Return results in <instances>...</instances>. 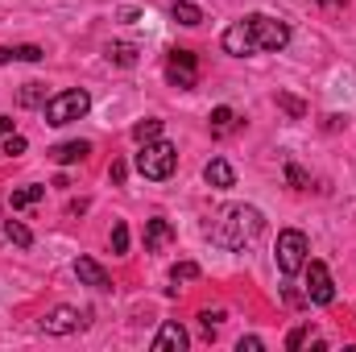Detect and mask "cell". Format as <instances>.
I'll return each instance as SVG.
<instances>
[{"label":"cell","instance_id":"9","mask_svg":"<svg viewBox=\"0 0 356 352\" xmlns=\"http://www.w3.org/2000/svg\"><path fill=\"white\" fill-rule=\"evenodd\" d=\"M186 344H191V336L178 319H166L154 336V352H186Z\"/></svg>","mask_w":356,"mask_h":352},{"label":"cell","instance_id":"10","mask_svg":"<svg viewBox=\"0 0 356 352\" xmlns=\"http://www.w3.org/2000/svg\"><path fill=\"white\" fill-rule=\"evenodd\" d=\"M170 241H175V224L162 220V216H154V220L145 224V253H162Z\"/></svg>","mask_w":356,"mask_h":352},{"label":"cell","instance_id":"6","mask_svg":"<svg viewBox=\"0 0 356 352\" xmlns=\"http://www.w3.org/2000/svg\"><path fill=\"white\" fill-rule=\"evenodd\" d=\"M302 273H307V303H315V307H332V303H336L332 269H327L323 262H307L302 265Z\"/></svg>","mask_w":356,"mask_h":352},{"label":"cell","instance_id":"2","mask_svg":"<svg viewBox=\"0 0 356 352\" xmlns=\"http://www.w3.org/2000/svg\"><path fill=\"white\" fill-rule=\"evenodd\" d=\"M266 232V216L249 203H236V207H224L211 224H207V237L211 245L228 249V253H245L257 237Z\"/></svg>","mask_w":356,"mask_h":352},{"label":"cell","instance_id":"15","mask_svg":"<svg viewBox=\"0 0 356 352\" xmlns=\"http://www.w3.org/2000/svg\"><path fill=\"white\" fill-rule=\"evenodd\" d=\"M42 46H0V63H42Z\"/></svg>","mask_w":356,"mask_h":352},{"label":"cell","instance_id":"4","mask_svg":"<svg viewBox=\"0 0 356 352\" xmlns=\"http://www.w3.org/2000/svg\"><path fill=\"white\" fill-rule=\"evenodd\" d=\"M88 112H91V95L83 88L58 91V95H50V99H46V108H42L46 125H54V129H63V125H71V120H83Z\"/></svg>","mask_w":356,"mask_h":352},{"label":"cell","instance_id":"8","mask_svg":"<svg viewBox=\"0 0 356 352\" xmlns=\"http://www.w3.org/2000/svg\"><path fill=\"white\" fill-rule=\"evenodd\" d=\"M46 336H71V332H79L83 328V315L75 311V307H54V311H46L42 315V323H38Z\"/></svg>","mask_w":356,"mask_h":352},{"label":"cell","instance_id":"14","mask_svg":"<svg viewBox=\"0 0 356 352\" xmlns=\"http://www.w3.org/2000/svg\"><path fill=\"white\" fill-rule=\"evenodd\" d=\"M17 154H25V137L13 129L8 116H0V158H17Z\"/></svg>","mask_w":356,"mask_h":352},{"label":"cell","instance_id":"23","mask_svg":"<svg viewBox=\"0 0 356 352\" xmlns=\"http://www.w3.org/2000/svg\"><path fill=\"white\" fill-rule=\"evenodd\" d=\"M112 253H116V257L129 253V224H124V220H116V228H112Z\"/></svg>","mask_w":356,"mask_h":352},{"label":"cell","instance_id":"20","mask_svg":"<svg viewBox=\"0 0 356 352\" xmlns=\"http://www.w3.org/2000/svg\"><path fill=\"white\" fill-rule=\"evenodd\" d=\"M108 58H112L116 67H133V63H137V46H133V42H112V46H108Z\"/></svg>","mask_w":356,"mask_h":352},{"label":"cell","instance_id":"12","mask_svg":"<svg viewBox=\"0 0 356 352\" xmlns=\"http://www.w3.org/2000/svg\"><path fill=\"white\" fill-rule=\"evenodd\" d=\"M88 154H91V141H63V145L50 150V162H54V166H75V162H83Z\"/></svg>","mask_w":356,"mask_h":352},{"label":"cell","instance_id":"19","mask_svg":"<svg viewBox=\"0 0 356 352\" xmlns=\"http://www.w3.org/2000/svg\"><path fill=\"white\" fill-rule=\"evenodd\" d=\"M0 228H4V241H13L17 249H29V245H33V232H29L21 220H4Z\"/></svg>","mask_w":356,"mask_h":352},{"label":"cell","instance_id":"21","mask_svg":"<svg viewBox=\"0 0 356 352\" xmlns=\"http://www.w3.org/2000/svg\"><path fill=\"white\" fill-rule=\"evenodd\" d=\"M158 137H162V120H154V116H149V120L133 125V141H137V145H145V141H158Z\"/></svg>","mask_w":356,"mask_h":352},{"label":"cell","instance_id":"16","mask_svg":"<svg viewBox=\"0 0 356 352\" xmlns=\"http://www.w3.org/2000/svg\"><path fill=\"white\" fill-rule=\"evenodd\" d=\"M170 17H175L178 25H203V8L191 4V0H175L170 4Z\"/></svg>","mask_w":356,"mask_h":352},{"label":"cell","instance_id":"5","mask_svg":"<svg viewBox=\"0 0 356 352\" xmlns=\"http://www.w3.org/2000/svg\"><path fill=\"white\" fill-rule=\"evenodd\" d=\"M307 253H311V241H307V232H298V228H282V232H277V245H273V262H277V269H282L286 278L302 273V265H307Z\"/></svg>","mask_w":356,"mask_h":352},{"label":"cell","instance_id":"22","mask_svg":"<svg viewBox=\"0 0 356 352\" xmlns=\"http://www.w3.org/2000/svg\"><path fill=\"white\" fill-rule=\"evenodd\" d=\"M46 83H25L21 88V108H46Z\"/></svg>","mask_w":356,"mask_h":352},{"label":"cell","instance_id":"7","mask_svg":"<svg viewBox=\"0 0 356 352\" xmlns=\"http://www.w3.org/2000/svg\"><path fill=\"white\" fill-rule=\"evenodd\" d=\"M166 79H170L178 91H191L195 83H199V58H195L191 50L175 46V50L166 54Z\"/></svg>","mask_w":356,"mask_h":352},{"label":"cell","instance_id":"18","mask_svg":"<svg viewBox=\"0 0 356 352\" xmlns=\"http://www.w3.org/2000/svg\"><path fill=\"white\" fill-rule=\"evenodd\" d=\"M42 195H46V186H42V182H29V186L13 191V195H8V203H13V211H21V207H33Z\"/></svg>","mask_w":356,"mask_h":352},{"label":"cell","instance_id":"24","mask_svg":"<svg viewBox=\"0 0 356 352\" xmlns=\"http://www.w3.org/2000/svg\"><path fill=\"white\" fill-rule=\"evenodd\" d=\"M203 269H199V262H178L175 269H170V282H195Z\"/></svg>","mask_w":356,"mask_h":352},{"label":"cell","instance_id":"1","mask_svg":"<svg viewBox=\"0 0 356 352\" xmlns=\"http://www.w3.org/2000/svg\"><path fill=\"white\" fill-rule=\"evenodd\" d=\"M224 50L232 58H249V54H277L290 46V25L277 21V17H266V13H249L245 21H232L224 29Z\"/></svg>","mask_w":356,"mask_h":352},{"label":"cell","instance_id":"3","mask_svg":"<svg viewBox=\"0 0 356 352\" xmlns=\"http://www.w3.org/2000/svg\"><path fill=\"white\" fill-rule=\"evenodd\" d=\"M133 166H137V175L149 178V182H166L178 166V150L170 141H162V137H158V141H145V145L137 150Z\"/></svg>","mask_w":356,"mask_h":352},{"label":"cell","instance_id":"28","mask_svg":"<svg viewBox=\"0 0 356 352\" xmlns=\"http://www.w3.org/2000/svg\"><path fill=\"white\" fill-rule=\"evenodd\" d=\"M241 352H261L266 344H261V336H241V344H236Z\"/></svg>","mask_w":356,"mask_h":352},{"label":"cell","instance_id":"17","mask_svg":"<svg viewBox=\"0 0 356 352\" xmlns=\"http://www.w3.org/2000/svg\"><path fill=\"white\" fill-rule=\"evenodd\" d=\"M207 125H211V133H216V137H228V133L236 129V112H232L228 104H220V108L211 112V120H207Z\"/></svg>","mask_w":356,"mask_h":352},{"label":"cell","instance_id":"27","mask_svg":"<svg viewBox=\"0 0 356 352\" xmlns=\"http://www.w3.org/2000/svg\"><path fill=\"white\" fill-rule=\"evenodd\" d=\"M286 178H290V186H298V191L307 186V175H302V170H298L294 162H286Z\"/></svg>","mask_w":356,"mask_h":352},{"label":"cell","instance_id":"29","mask_svg":"<svg viewBox=\"0 0 356 352\" xmlns=\"http://www.w3.org/2000/svg\"><path fill=\"white\" fill-rule=\"evenodd\" d=\"M112 182H124V162H112V170H108Z\"/></svg>","mask_w":356,"mask_h":352},{"label":"cell","instance_id":"13","mask_svg":"<svg viewBox=\"0 0 356 352\" xmlns=\"http://www.w3.org/2000/svg\"><path fill=\"white\" fill-rule=\"evenodd\" d=\"M203 178H207V186H216V191H228V186H236V170H232L224 158H211V162L203 166Z\"/></svg>","mask_w":356,"mask_h":352},{"label":"cell","instance_id":"11","mask_svg":"<svg viewBox=\"0 0 356 352\" xmlns=\"http://www.w3.org/2000/svg\"><path fill=\"white\" fill-rule=\"evenodd\" d=\"M75 278H79L83 286H91V290H112L108 269H104L99 262H91V257H79V262H75Z\"/></svg>","mask_w":356,"mask_h":352},{"label":"cell","instance_id":"26","mask_svg":"<svg viewBox=\"0 0 356 352\" xmlns=\"http://www.w3.org/2000/svg\"><path fill=\"white\" fill-rule=\"evenodd\" d=\"M277 104H282V108H286V112H290L294 120H302V116H307V108H302V99H294V95H286V91L277 95Z\"/></svg>","mask_w":356,"mask_h":352},{"label":"cell","instance_id":"25","mask_svg":"<svg viewBox=\"0 0 356 352\" xmlns=\"http://www.w3.org/2000/svg\"><path fill=\"white\" fill-rule=\"evenodd\" d=\"M307 340H311V323H298V328H294V332L286 336V349H290V352H298L302 344H307Z\"/></svg>","mask_w":356,"mask_h":352}]
</instances>
